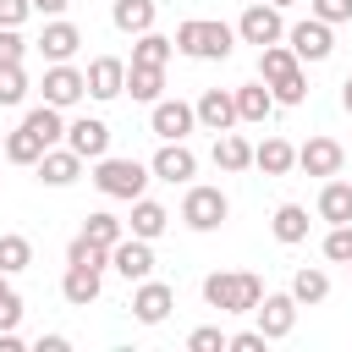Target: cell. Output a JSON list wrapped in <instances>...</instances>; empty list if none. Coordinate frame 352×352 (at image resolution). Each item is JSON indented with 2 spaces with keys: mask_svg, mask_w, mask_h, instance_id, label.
<instances>
[{
  "mask_svg": "<svg viewBox=\"0 0 352 352\" xmlns=\"http://www.w3.org/2000/svg\"><path fill=\"white\" fill-rule=\"evenodd\" d=\"M170 55H176V38H165L154 28L132 38V66H170Z\"/></svg>",
  "mask_w": 352,
  "mask_h": 352,
  "instance_id": "f1b7e54d",
  "label": "cell"
},
{
  "mask_svg": "<svg viewBox=\"0 0 352 352\" xmlns=\"http://www.w3.org/2000/svg\"><path fill=\"white\" fill-rule=\"evenodd\" d=\"M236 38L242 44H280L286 38V16H280V6H270V0H248V11L236 16Z\"/></svg>",
  "mask_w": 352,
  "mask_h": 352,
  "instance_id": "52a82bcc",
  "label": "cell"
},
{
  "mask_svg": "<svg viewBox=\"0 0 352 352\" xmlns=\"http://www.w3.org/2000/svg\"><path fill=\"white\" fill-rule=\"evenodd\" d=\"M226 214H231V198H226L220 187L187 182V192H182V226H187V231L209 236V231H220V226H226Z\"/></svg>",
  "mask_w": 352,
  "mask_h": 352,
  "instance_id": "277c9868",
  "label": "cell"
},
{
  "mask_svg": "<svg viewBox=\"0 0 352 352\" xmlns=\"http://www.w3.org/2000/svg\"><path fill=\"white\" fill-rule=\"evenodd\" d=\"M236 50V28L220 22V16H187L176 22V55L187 60H231Z\"/></svg>",
  "mask_w": 352,
  "mask_h": 352,
  "instance_id": "6da1fadb",
  "label": "cell"
},
{
  "mask_svg": "<svg viewBox=\"0 0 352 352\" xmlns=\"http://www.w3.org/2000/svg\"><path fill=\"white\" fill-rule=\"evenodd\" d=\"M253 165L264 176H286V170H297V148L286 138H264V143H253Z\"/></svg>",
  "mask_w": 352,
  "mask_h": 352,
  "instance_id": "484cf974",
  "label": "cell"
},
{
  "mask_svg": "<svg viewBox=\"0 0 352 352\" xmlns=\"http://www.w3.org/2000/svg\"><path fill=\"white\" fill-rule=\"evenodd\" d=\"M126 94H132L138 104L165 99V66H132V60H126Z\"/></svg>",
  "mask_w": 352,
  "mask_h": 352,
  "instance_id": "4316f807",
  "label": "cell"
},
{
  "mask_svg": "<svg viewBox=\"0 0 352 352\" xmlns=\"http://www.w3.org/2000/svg\"><path fill=\"white\" fill-rule=\"evenodd\" d=\"M226 346H231V352H264V346H270V336H264V330H236Z\"/></svg>",
  "mask_w": 352,
  "mask_h": 352,
  "instance_id": "ee69618b",
  "label": "cell"
},
{
  "mask_svg": "<svg viewBox=\"0 0 352 352\" xmlns=\"http://www.w3.org/2000/svg\"><path fill=\"white\" fill-rule=\"evenodd\" d=\"M154 16H160V6H154V0H116V6H110L116 33H126V38L148 33V28H154Z\"/></svg>",
  "mask_w": 352,
  "mask_h": 352,
  "instance_id": "d4e9b609",
  "label": "cell"
},
{
  "mask_svg": "<svg viewBox=\"0 0 352 352\" xmlns=\"http://www.w3.org/2000/svg\"><path fill=\"white\" fill-rule=\"evenodd\" d=\"M16 104H28V72H22V60L0 66V110H16Z\"/></svg>",
  "mask_w": 352,
  "mask_h": 352,
  "instance_id": "e575fe53",
  "label": "cell"
},
{
  "mask_svg": "<svg viewBox=\"0 0 352 352\" xmlns=\"http://www.w3.org/2000/svg\"><path fill=\"white\" fill-rule=\"evenodd\" d=\"M346 275H352V264H346Z\"/></svg>",
  "mask_w": 352,
  "mask_h": 352,
  "instance_id": "f5cc1de1",
  "label": "cell"
},
{
  "mask_svg": "<svg viewBox=\"0 0 352 352\" xmlns=\"http://www.w3.org/2000/svg\"><path fill=\"white\" fill-rule=\"evenodd\" d=\"M33 50H38L44 60H72V55L82 50V28L66 22V16H44V33L33 38Z\"/></svg>",
  "mask_w": 352,
  "mask_h": 352,
  "instance_id": "5bb4252c",
  "label": "cell"
},
{
  "mask_svg": "<svg viewBox=\"0 0 352 352\" xmlns=\"http://www.w3.org/2000/svg\"><path fill=\"white\" fill-rule=\"evenodd\" d=\"M72 0H33V16H66Z\"/></svg>",
  "mask_w": 352,
  "mask_h": 352,
  "instance_id": "f6af8a7d",
  "label": "cell"
},
{
  "mask_svg": "<svg viewBox=\"0 0 352 352\" xmlns=\"http://www.w3.org/2000/svg\"><path fill=\"white\" fill-rule=\"evenodd\" d=\"M99 292H104V270H94V264H66V275H60V297H66L72 308L99 302Z\"/></svg>",
  "mask_w": 352,
  "mask_h": 352,
  "instance_id": "d6986e66",
  "label": "cell"
},
{
  "mask_svg": "<svg viewBox=\"0 0 352 352\" xmlns=\"http://www.w3.org/2000/svg\"><path fill=\"white\" fill-rule=\"evenodd\" d=\"M170 308H176V286L170 280H138L132 286V319L138 324H165L170 319Z\"/></svg>",
  "mask_w": 352,
  "mask_h": 352,
  "instance_id": "9c48e42d",
  "label": "cell"
},
{
  "mask_svg": "<svg viewBox=\"0 0 352 352\" xmlns=\"http://www.w3.org/2000/svg\"><path fill=\"white\" fill-rule=\"evenodd\" d=\"M44 148H50V143H44L33 126L6 132V160H11V165H38V160H44Z\"/></svg>",
  "mask_w": 352,
  "mask_h": 352,
  "instance_id": "4dcf8cb0",
  "label": "cell"
},
{
  "mask_svg": "<svg viewBox=\"0 0 352 352\" xmlns=\"http://www.w3.org/2000/svg\"><path fill=\"white\" fill-rule=\"evenodd\" d=\"M192 110H198V126L204 132H231L236 126V94L231 88H204L192 99Z\"/></svg>",
  "mask_w": 352,
  "mask_h": 352,
  "instance_id": "e0dca14e",
  "label": "cell"
},
{
  "mask_svg": "<svg viewBox=\"0 0 352 352\" xmlns=\"http://www.w3.org/2000/svg\"><path fill=\"white\" fill-rule=\"evenodd\" d=\"M324 258H330V264H352V220L324 231Z\"/></svg>",
  "mask_w": 352,
  "mask_h": 352,
  "instance_id": "74e56055",
  "label": "cell"
},
{
  "mask_svg": "<svg viewBox=\"0 0 352 352\" xmlns=\"http://www.w3.org/2000/svg\"><path fill=\"white\" fill-rule=\"evenodd\" d=\"M236 94V121H248V126H258V121H270L275 116V94H270V82L258 77V82H242V88H231Z\"/></svg>",
  "mask_w": 352,
  "mask_h": 352,
  "instance_id": "44dd1931",
  "label": "cell"
},
{
  "mask_svg": "<svg viewBox=\"0 0 352 352\" xmlns=\"http://www.w3.org/2000/svg\"><path fill=\"white\" fill-rule=\"evenodd\" d=\"M121 94H126V60H121V55H94V60H88V99L110 104V99H121Z\"/></svg>",
  "mask_w": 352,
  "mask_h": 352,
  "instance_id": "9a60e30c",
  "label": "cell"
},
{
  "mask_svg": "<svg viewBox=\"0 0 352 352\" xmlns=\"http://www.w3.org/2000/svg\"><path fill=\"white\" fill-rule=\"evenodd\" d=\"M38 94H44V104L72 110V104H82V99H88V72H77L72 60H50V66H44Z\"/></svg>",
  "mask_w": 352,
  "mask_h": 352,
  "instance_id": "8992f818",
  "label": "cell"
},
{
  "mask_svg": "<svg viewBox=\"0 0 352 352\" xmlns=\"http://www.w3.org/2000/svg\"><path fill=\"white\" fill-rule=\"evenodd\" d=\"M66 148H77V154L94 165V160L110 154V126H104L99 116H72V121H66Z\"/></svg>",
  "mask_w": 352,
  "mask_h": 352,
  "instance_id": "2e32d148",
  "label": "cell"
},
{
  "mask_svg": "<svg viewBox=\"0 0 352 352\" xmlns=\"http://www.w3.org/2000/svg\"><path fill=\"white\" fill-rule=\"evenodd\" d=\"M286 44H292V55H297L302 66H319V60H330V55H336V28H330V22H319V16L308 11L302 22H292V28H286Z\"/></svg>",
  "mask_w": 352,
  "mask_h": 352,
  "instance_id": "5b68a950",
  "label": "cell"
},
{
  "mask_svg": "<svg viewBox=\"0 0 352 352\" xmlns=\"http://www.w3.org/2000/svg\"><path fill=\"white\" fill-rule=\"evenodd\" d=\"M0 160H6V143H0Z\"/></svg>",
  "mask_w": 352,
  "mask_h": 352,
  "instance_id": "816d5d0a",
  "label": "cell"
},
{
  "mask_svg": "<svg viewBox=\"0 0 352 352\" xmlns=\"http://www.w3.org/2000/svg\"><path fill=\"white\" fill-rule=\"evenodd\" d=\"M126 231L143 236V242H160V236L170 231V209H165L160 198H132V220H126Z\"/></svg>",
  "mask_w": 352,
  "mask_h": 352,
  "instance_id": "ffe728a7",
  "label": "cell"
},
{
  "mask_svg": "<svg viewBox=\"0 0 352 352\" xmlns=\"http://www.w3.org/2000/svg\"><path fill=\"white\" fill-rule=\"evenodd\" d=\"M148 132L160 143H187V132H198V110L187 99H154L148 104Z\"/></svg>",
  "mask_w": 352,
  "mask_h": 352,
  "instance_id": "ba28073f",
  "label": "cell"
},
{
  "mask_svg": "<svg viewBox=\"0 0 352 352\" xmlns=\"http://www.w3.org/2000/svg\"><path fill=\"white\" fill-rule=\"evenodd\" d=\"M0 352H22V336L16 330H0Z\"/></svg>",
  "mask_w": 352,
  "mask_h": 352,
  "instance_id": "7dc6e473",
  "label": "cell"
},
{
  "mask_svg": "<svg viewBox=\"0 0 352 352\" xmlns=\"http://www.w3.org/2000/svg\"><path fill=\"white\" fill-rule=\"evenodd\" d=\"M66 264H94V270H110V248H99L94 236H82V231H77V236L66 242Z\"/></svg>",
  "mask_w": 352,
  "mask_h": 352,
  "instance_id": "8d00e7d4",
  "label": "cell"
},
{
  "mask_svg": "<svg viewBox=\"0 0 352 352\" xmlns=\"http://www.w3.org/2000/svg\"><path fill=\"white\" fill-rule=\"evenodd\" d=\"M148 170H154V182L187 187V182L198 176V154H192L187 143H160V148H154V160H148Z\"/></svg>",
  "mask_w": 352,
  "mask_h": 352,
  "instance_id": "4fadbf2b",
  "label": "cell"
},
{
  "mask_svg": "<svg viewBox=\"0 0 352 352\" xmlns=\"http://www.w3.org/2000/svg\"><path fill=\"white\" fill-rule=\"evenodd\" d=\"M286 292H292V297H297L302 308H319V302L330 297V275H324L319 264H302V270L292 275V286H286Z\"/></svg>",
  "mask_w": 352,
  "mask_h": 352,
  "instance_id": "83f0119b",
  "label": "cell"
},
{
  "mask_svg": "<svg viewBox=\"0 0 352 352\" xmlns=\"http://www.w3.org/2000/svg\"><path fill=\"white\" fill-rule=\"evenodd\" d=\"M22 55H28L22 28H0V66H11V60H22Z\"/></svg>",
  "mask_w": 352,
  "mask_h": 352,
  "instance_id": "60d3db41",
  "label": "cell"
},
{
  "mask_svg": "<svg viewBox=\"0 0 352 352\" xmlns=\"http://www.w3.org/2000/svg\"><path fill=\"white\" fill-rule=\"evenodd\" d=\"M28 264H33V242H28L22 231H6V236H0V270H6V275H22Z\"/></svg>",
  "mask_w": 352,
  "mask_h": 352,
  "instance_id": "836d02e7",
  "label": "cell"
},
{
  "mask_svg": "<svg viewBox=\"0 0 352 352\" xmlns=\"http://www.w3.org/2000/svg\"><path fill=\"white\" fill-rule=\"evenodd\" d=\"M297 308H302V302H297L292 292H264V302L253 308V319H258V330H264L270 341H286V336L297 330Z\"/></svg>",
  "mask_w": 352,
  "mask_h": 352,
  "instance_id": "7c38bea8",
  "label": "cell"
},
{
  "mask_svg": "<svg viewBox=\"0 0 352 352\" xmlns=\"http://www.w3.org/2000/svg\"><path fill=\"white\" fill-rule=\"evenodd\" d=\"M33 16V0H0V28H22Z\"/></svg>",
  "mask_w": 352,
  "mask_h": 352,
  "instance_id": "7bdbcfd3",
  "label": "cell"
},
{
  "mask_svg": "<svg viewBox=\"0 0 352 352\" xmlns=\"http://www.w3.org/2000/svg\"><path fill=\"white\" fill-rule=\"evenodd\" d=\"M82 165H88V160H82L77 148L55 143V148H44V160H38L33 170H38V182H44V187H72V182L82 176Z\"/></svg>",
  "mask_w": 352,
  "mask_h": 352,
  "instance_id": "ac0fdd59",
  "label": "cell"
},
{
  "mask_svg": "<svg viewBox=\"0 0 352 352\" xmlns=\"http://www.w3.org/2000/svg\"><path fill=\"white\" fill-rule=\"evenodd\" d=\"M104 198H116V204H132V198H143V187L154 182V170L143 165V160H126V154H104V160H94V176H88Z\"/></svg>",
  "mask_w": 352,
  "mask_h": 352,
  "instance_id": "3957f363",
  "label": "cell"
},
{
  "mask_svg": "<svg viewBox=\"0 0 352 352\" xmlns=\"http://www.w3.org/2000/svg\"><path fill=\"white\" fill-rule=\"evenodd\" d=\"M341 165H346V148L336 143V138H308V143H297V170H308V176H319V182H330V176H341Z\"/></svg>",
  "mask_w": 352,
  "mask_h": 352,
  "instance_id": "30bf717a",
  "label": "cell"
},
{
  "mask_svg": "<svg viewBox=\"0 0 352 352\" xmlns=\"http://www.w3.org/2000/svg\"><path fill=\"white\" fill-rule=\"evenodd\" d=\"M38 352H66V336H38Z\"/></svg>",
  "mask_w": 352,
  "mask_h": 352,
  "instance_id": "bcb514c9",
  "label": "cell"
},
{
  "mask_svg": "<svg viewBox=\"0 0 352 352\" xmlns=\"http://www.w3.org/2000/svg\"><path fill=\"white\" fill-rule=\"evenodd\" d=\"M16 324H22V297L6 286L0 292V330H16Z\"/></svg>",
  "mask_w": 352,
  "mask_h": 352,
  "instance_id": "b9f144b4",
  "label": "cell"
},
{
  "mask_svg": "<svg viewBox=\"0 0 352 352\" xmlns=\"http://www.w3.org/2000/svg\"><path fill=\"white\" fill-rule=\"evenodd\" d=\"M6 286H11V275H6V270H0V292H6Z\"/></svg>",
  "mask_w": 352,
  "mask_h": 352,
  "instance_id": "681fc988",
  "label": "cell"
},
{
  "mask_svg": "<svg viewBox=\"0 0 352 352\" xmlns=\"http://www.w3.org/2000/svg\"><path fill=\"white\" fill-rule=\"evenodd\" d=\"M270 6H280V11H286V6H297V0H270Z\"/></svg>",
  "mask_w": 352,
  "mask_h": 352,
  "instance_id": "f907efd6",
  "label": "cell"
},
{
  "mask_svg": "<svg viewBox=\"0 0 352 352\" xmlns=\"http://www.w3.org/2000/svg\"><path fill=\"white\" fill-rule=\"evenodd\" d=\"M308 11H314L319 22H330V28L352 22V0H308Z\"/></svg>",
  "mask_w": 352,
  "mask_h": 352,
  "instance_id": "ab89813d",
  "label": "cell"
},
{
  "mask_svg": "<svg viewBox=\"0 0 352 352\" xmlns=\"http://www.w3.org/2000/svg\"><path fill=\"white\" fill-rule=\"evenodd\" d=\"M82 236H94L99 248H116V242L126 236V220H116L110 209H94V214L82 220Z\"/></svg>",
  "mask_w": 352,
  "mask_h": 352,
  "instance_id": "d6a6232c",
  "label": "cell"
},
{
  "mask_svg": "<svg viewBox=\"0 0 352 352\" xmlns=\"http://www.w3.org/2000/svg\"><path fill=\"white\" fill-rule=\"evenodd\" d=\"M248 165H253V143H248L242 132H214V170L242 176Z\"/></svg>",
  "mask_w": 352,
  "mask_h": 352,
  "instance_id": "603a6c76",
  "label": "cell"
},
{
  "mask_svg": "<svg viewBox=\"0 0 352 352\" xmlns=\"http://www.w3.org/2000/svg\"><path fill=\"white\" fill-rule=\"evenodd\" d=\"M341 110H346V116H352V77H346V82H341Z\"/></svg>",
  "mask_w": 352,
  "mask_h": 352,
  "instance_id": "c3c4849f",
  "label": "cell"
},
{
  "mask_svg": "<svg viewBox=\"0 0 352 352\" xmlns=\"http://www.w3.org/2000/svg\"><path fill=\"white\" fill-rule=\"evenodd\" d=\"M292 66H297V55H292V44H286V38L258 50V77H264V82H275V77H280V72H292Z\"/></svg>",
  "mask_w": 352,
  "mask_h": 352,
  "instance_id": "d590c367",
  "label": "cell"
},
{
  "mask_svg": "<svg viewBox=\"0 0 352 352\" xmlns=\"http://www.w3.org/2000/svg\"><path fill=\"white\" fill-rule=\"evenodd\" d=\"M226 341H231V336H226L220 324H198V330L187 336V346H192V352H226Z\"/></svg>",
  "mask_w": 352,
  "mask_h": 352,
  "instance_id": "f35d334b",
  "label": "cell"
},
{
  "mask_svg": "<svg viewBox=\"0 0 352 352\" xmlns=\"http://www.w3.org/2000/svg\"><path fill=\"white\" fill-rule=\"evenodd\" d=\"M270 236H275L280 248L308 242V209H302V204H275V214H270Z\"/></svg>",
  "mask_w": 352,
  "mask_h": 352,
  "instance_id": "cb8c5ba5",
  "label": "cell"
},
{
  "mask_svg": "<svg viewBox=\"0 0 352 352\" xmlns=\"http://www.w3.org/2000/svg\"><path fill=\"white\" fill-rule=\"evenodd\" d=\"M110 270H116L121 280H132V286L148 280V275H154V242H143V236L126 231V236L110 248Z\"/></svg>",
  "mask_w": 352,
  "mask_h": 352,
  "instance_id": "8fae6325",
  "label": "cell"
},
{
  "mask_svg": "<svg viewBox=\"0 0 352 352\" xmlns=\"http://www.w3.org/2000/svg\"><path fill=\"white\" fill-rule=\"evenodd\" d=\"M204 302L220 314H253L264 302V280L253 270H214L204 275Z\"/></svg>",
  "mask_w": 352,
  "mask_h": 352,
  "instance_id": "7a4b0ae2",
  "label": "cell"
},
{
  "mask_svg": "<svg viewBox=\"0 0 352 352\" xmlns=\"http://www.w3.org/2000/svg\"><path fill=\"white\" fill-rule=\"evenodd\" d=\"M22 126H33L50 148H55V143H66V110H55V104H33V110L22 116Z\"/></svg>",
  "mask_w": 352,
  "mask_h": 352,
  "instance_id": "f546056e",
  "label": "cell"
},
{
  "mask_svg": "<svg viewBox=\"0 0 352 352\" xmlns=\"http://www.w3.org/2000/svg\"><path fill=\"white\" fill-rule=\"evenodd\" d=\"M314 214H319L324 226H346V220H352V182L330 176V182L319 187V204H314Z\"/></svg>",
  "mask_w": 352,
  "mask_h": 352,
  "instance_id": "7402d4cb",
  "label": "cell"
},
{
  "mask_svg": "<svg viewBox=\"0 0 352 352\" xmlns=\"http://www.w3.org/2000/svg\"><path fill=\"white\" fill-rule=\"evenodd\" d=\"M270 94H275V104H302V99H308V66L297 60L292 72H280V77L270 82Z\"/></svg>",
  "mask_w": 352,
  "mask_h": 352,
  "instance_id": "1f68e13d",
  "label": "cell"
}]
</instances>
